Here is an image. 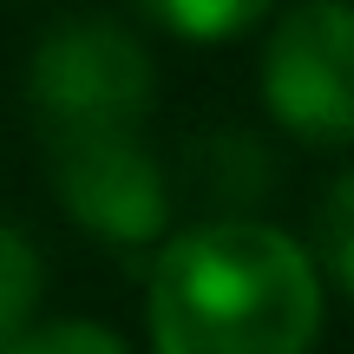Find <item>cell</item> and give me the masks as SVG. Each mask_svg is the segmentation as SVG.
<instances>
[{
	"mask_svg": "<svg viewBox=\"0 0 354 354\" xmlns=\"http://www.w3.org/2000/svg\"><path fill=\"white\" fill-rule=\"evenodd\" d=\"M39 308V250L13 223H0V354L33 328Z\"/></svg>",
	"mask_w": 354,
	"mask_h": 354,
	"instance_id": "5",
	"label": "cell"
},
{
	"mask_svg": "<svg viewBox=\"0 0 354 354\" xmlns=\"http://www.w3.org/2000/svg\"><path fill=\"white\" fill-rule=\"evenodd\" d=\"M151 53L125 20L73 13L46 26L26 66V99H33L46 138L59 131H138L151 105Z\"/></svg>",
	"mask_w": 354,
	"mask_h": 354,
	"instance_id": "2",
	"label": "cell"
},
{
	"mask_svg": "<svg viewBox=\"0 0 354 354\" xmlns=\"http://www.w3.org/2000/svg\"><path fill=\"white\" fill-rule=\"evenodd\" d=\"M263 99L289 131L315 145L354 138V7L348 0H302V7L269 20Z\"/></svg>",
	"mask_w": 354,
	"mask_h": 354,
	"instance_id": "3",
	"label": "cell"
},
{
	"mask_svg": "<svg viewBox=\"0 0 354 354\" xmlns=\"http://www.w3.org/2000/svg\"><path fill=\"white\" fill-rule=\"evenodd\" d=\"M59 203L112 243H151L171 216V184L138 131H59L46 138Z\"/></svg>",
	"mask_w": 354,
	"mask_h": 354,
	"instance_id": "4",
	"label": "cell"
},
{
	"mask_svg": "<svg viewBox=\"0 0 354 354\" xmlns=\"http://www.w3.org/2000/svg\"><path fill=\"white\" fill-rule=\"evenodd\" d=\"M158 354H308L322 335L315 256L263 216H210L151 263Z\"/></svg>",
	"mask_w": 354,
	"mask_h": 354,
	"instance_id": "1",
	"label": "cell"
},
{
	"mask_svg": "<svg viewBox=\"0 0 354 354\" xmlns=\"http://www.w3.org/2000/svg\"><path fill=\"white\" fill-rule=\"evenodd\" d=\"M151 20L177 26V33H197V39H223V33H243V26L263 20V7H250V0H165V7H151Z\"/></svg>",
	"mask_w": 354,
	"mask_h": 354,
	"instance_id": "7",
	"label": "cell"
},
{
	"mask_svg": "<svg viewBox=\"0 0 354 354\" xmlns=\"http://www.w3.org/2000/svg\"><path fill=\"white\" fill-rule=\"evenodd\" d=\"M7 354H131V348L112 328H99V322H39Z\"/></svg>",
	"mask_w": 354,
	"mask_h": 354,
	"instance_id": "8",
	"label": "cell"
},
{
	"mask_svg": "<svg viewBox=\"0 0 354 354\" xmlns=\"http://www.w3.org/2000/svg\"><path fill=\"white\" fill-rule=\"evenodd\" d=\"M322 263L354 295V171H342L322 197Z\"/></svg>",
	"mask_w": 354,
	"mask_h": 354,
	"instance_id": "6",
	"label": "cell"
}]
</instances>
